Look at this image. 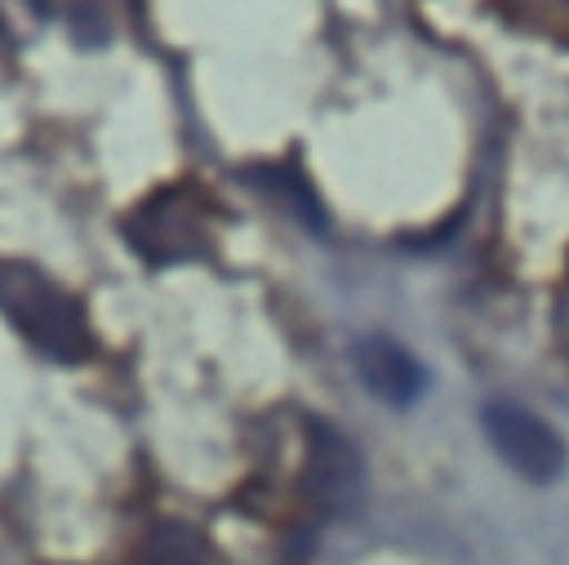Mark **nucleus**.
<instances>
[{
    "mask_svg": "<svg viewBox=\"0 0 569 565\" xmlns=\"http://www.w3.org/2000/svg\"><path fill=\"white\" fill-rule=\"evenodd\" d=\"M0 311L18 325V334L27 343H36L44 356L58 360H80L89 351V329L76 311V303L49 285L40 271L9 262L0 267Z\"/></svg>",
    "mask_w": 569,
    "mask_h": 565,
    "instance_id": "nucleus-1",
    "label": "nucleus"
},
{
    "mask_svg": "<svg viewBox=\"0 0 569 565\" xmlns=\"http://www.w3.org/2000/svg\"><path fill=\"white\" fill-rule=\"evenodd\" d=\"M142 565H209V561H204V547H200L196 534H187V529H178V525H164V529L147 543Z\"/></svg>",
    "mask_w": 569,
    "mask_h": 565,
    "instance_id": "nucleus-4",
    "label": "nucleus"
},
{
    "mask_svg": "<svg viewBox=\"0 0 569 565\" xmlns=\"http://www.w3.org/2000/svg\"><path fill=\"white\" fill-rule=\"evenodd\" d=\"M480 427H485L489 445L498 449V458H502L516 476H525V480H533V485L560 480L569 454H565L560 432L547 427L538 414H529L525 405H511V400H489V405L480 409Z\"/></svg>",
    "mask_w": 569,
    "mask_h": 565,
    "instance_id": "nucleus-2",
    "label": "nucleus"
},
{
    "mask_svg": "<svg viewBox=\"0 0 569 565\" xmlns=\"http://www.w3.org/2000/svg\"><path fill=\"white\" fill-rule=\"evenodd\" d=\"M356 374L391 409H409L422 396V387H427L422 365L400 343H391V338H365L356 347Z\"/></svg>",
    "mask_w": 569,
    "mask_h": 565,
    "instance_id": "nucleus-3",
    "label": "nucleus"
}]
</instances>
